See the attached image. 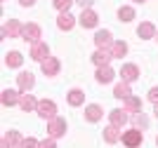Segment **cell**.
I'll list each match as a JSON object with an SVG mask.
<instances>
[{
  "mask_svg": "<svg viewBox=\"0 0 158 148\" xmlns=\"http://www.w3.org/2000/svg\"><path fill=\"white\" fill-rule=\"evenodd\" d=\"M142 141H144V134H142L137 127L130 129V132H123V143H125L127 148H137V146H142Z\"/></svg>",
  "mask_w": 158,
  "mask_h": 148,
  "instance_id": "cell-1",
  "label": "cell"
},
{
  "mask_svg": "<svg viewBox=\"0 0 158 148\" xmlns=\"http://www.w3.org/2000/svg\"><path fill=\"white\" fill-rule=\"evenodd\" d=\"M47 132H50V136H52V139L61 136V134L66 132V120H64V118H52V120H50V125H47Z\"/></svg>",
  "mask_w": 158,
  "mask_h": 148,
  "instance_id": "cell-2",
  "label": "cell"
},
{
  "mask_svg": "<svg viewBox=\"0 0 158 148\" xmlns=\"http://www.w3.org/2000/svg\"><path fill=\"white\" fill-rule=\"evenodd\" d=\"M21 146H24V139L19 136V132H7L0 143V148H21Z\"/></svg>",
  "mask_w": 158,
  "mask_h": 148,
  "instance_id": "cell-3",
  "label": "cell"
},
{
  "mask_svg": "<svg viewBox=\"0 0 158 148\" xmlns=\"http://www.w3.org/2000/svg\"><path fill=\"white\" fill-rule=\"evenodd\" d=\"M21 31H24V24H19V21L10 19V24L2 26V38H21Z\"/></svg>",
  "mask_w": 158,
  "mask_h": 148,
  "instance_id": "cell-4",
  "label": "cell"
},
{
  "mask_svg": "<svg viewBox=\"0 0 158 148\" xmlns=\"http://www.w3.org/2000/svg\"><path fill=\"white\" fill-rule=\"evenodd\" d=\"M38 113L40 118H57V106H54V101H47V99H43V101H38Z\"/></svg>",
  "mask_w": 158,
  "mask_h": 148,
  "instance_id": "cell-5",
  "label": "cell"
},
{
  "mask_svg": "<svg viewBox=\"0 0 158 148\" xmlns=\"http://www.w3.org/2000/svg\"><path fill=\"white\" fill-rule=\"evenodd\" d=\"M47 42H43V40H38V42H33L31 45V57L35 59V61H45L47 59Z\"/></svg>",
  "mask_w": 158,
  "mask_h": 148,
  "instance_id": "cell-6",
  "label": "cell"
},
{
  "mask_svg": "<svg viewBox=\"0 0 158 148\" xmlns=\"http://www.w3.org/2000/svg\"><path fill=\"white\" fill-rule=\"evenodd\" d=\"M120 78H123V82H135L139 78V68L135 64H125L120 68Z\"/></svg>",
  "mask_w": 158,
  "mask_h": 148,
  "instance_id": "cell-7",
  "label": "cell"
},
{
  "mask_svg": "<svg viewBox=\"0 0 158 148\" xmlns=\"http://www.w3.org/2000/svg\"><path fill=\"white\" fill-rule=\"evenodd\" d=\"M21 38L26 40H31V42H38V38H40V26H35V24H24V31H21Z\"/></svg>",
  "mask_w": 158,
  "mask_h": 148,
  "instance_id": "cell-8",
  "label": "cell"
},
{
  "mask_svg": "<svg viewBox=\"0 0 158 148\" xmlns=\"http://www.w3.org/2000/svg\"><path fill=\"white\" fill-rule=\"evenodd\" d=\"M97 21H99V17L92 10H83V14H80V26H83V28H94Z\"/></svg>",
  "mask_w": 158,
  "mask_h": 148,
  "instance_id": "cell-9",
  "label": "cell"
},
{
  "mask_svg": "<svg viewBox=\"0 0 158 148\" xmlns=\"http://www.w3.org/2000/svg\"><path fill=\"white\" fill-rule=\"evenodd\" d=\"M94 42H97L99 50H109V47L113 45V38H111V33H109V31H97Z\"/></svg>",
  "mask_w": 158,
  "mask_h": 148,
  "instance_id": "cell-10",
  "label": "cell"
},
{
  "mask_svg": "<svg viewBox=\"0 0 158 148\" xmlns=\"http://www.w3.org/2000/svg\"><path fill=\"white\" fill-rule=\"evenodd\" d=\"M111 52H109V50H97V52H94V54H92V64L94 66H109V61H111Z\"/></svg>",
  "mask_w": 158,
  "mask_h": 148,
  "instance_id": "cell-11",
  "label": "cell"
},
{
  "mask_svg": "<svg viewBox=\"0 0 158 148\" xmlns=\"http://www.w3.org/2000/svg\"><path fill=\"white\" fill-rule=\"evenodd\" d=\"M17 82H19L21 92H28L33 87V82H35V78H33V73H19V75H17Z\"/></svg>",
  "mask_w": 158,
  "mask_h": 148,
  "instance_id": "cell-12",
  "label": "cell"
},
{
  "mask_svg": "<svg viewBox=\"0 0 158 148\" xmlns=\"http://www.w3.org/2000/svg\"><path fill=\"white\" fill-rule=\"evenodd\" d=\"M73 24H76V21H73V17L69 12H59V17H57V26H59L61 31H71Z\"/></svg>",
  "mask_w": 158,
  "mask_h": 148,
  "instance_id": "cell-13",
  "label": "cell"
},
{
  "mask_svg": "<svg viewBox=\"0 0 158 148\" xmlns=\"http://www.w3.org/2000/svg\"><path fill=\"white\" fill-rule=\"evenodd\" d=\"M43 71H45L47 75H57V73H59V61L54 57H47L45 61H43Z\"/></svg>",
  "mask_w": 158,
  "mask_h": 148,
  "instance_id": "cell-14",
  "label": "cell"
},
{
  "mask_svg": "<svg viewBox=\"0 0 158 148\" xmlns=\"http://www.w3.org/2000/svg\"><path fill=\"white\" fill-rule=\"evenodd\" d=\"M113 75H116V73L111 71V68H109V66H99L97 68V82H111L113 80Z\"/></svg>",
  "mask_w": 158,
  "mask_h": 148,
  "instance_id": "cell-15",
  "label": "cell"
},
{
  "mask_svg": "<svg viewBox=\"0 0 158 148\" xmlns=\"http://www.w3.org/2000/svg\"><path fill=\"white\" fill-rule=\"evenodd\" d=\"M109 120H111L113 127H123V125L127 122V115H125V110H111Z\"/></svg>",
  "mask_w": 158,
  "mask_h": 148,
  "instance_id": "cell-16",
  "label": "cell"
},
{
  "mask_svg": "<svg viewBox=\"0 0 158 148\" xmlns=\"http://www.w3.org/2000/svg\"><path fill=\"white\" fill-rule=\"evenodd\" d=\"M19 108H21V110H33V108H38V101H35L31 94H21V99H19Z\"/></svg>",
  "mask_w": 158,
  "mask_h": 148,
  "instance_id": "cell-17",
  "label": "cell"
},
{
  "mask_svg": "<svg viewBox=\"0 0 158 148\" xmlns=\"http://www.w3.org/2000/svg\"><path fill=\"white\" fill-rule=\"evenodd\" d=\"M137 33H139V38H153V35H156V26H153L151 21H144V24L137 28Z\"/></svg>",
  "mask_w": 158,
  "mask_h": 148,
  "instance_id": "cell-18",
  "label": "cell"
},
{
  "mask_svg": "<svg viewBox=\"0 0 158 148\" xmlns=\"http://www.w3.org/2000/svg\"><path fill=\"white\" fill-rule=\"evenodd\" d=\"M109 52H111V57H125V52H127V45L125 42H120V40H113V45L109 47Z\"/></svg>",
  "mask_w": 158,
  "mask_h": 148,
  "instance_id": "cell-19",
  "label": "cell"
},
{
  "mask_svg": "<svg viewBox=\"0 0 158 148\" xmlns=\"http://www.w3.org/2000/svg\"><path fill=\"white\" fill-rule=\"evenodd\" d=\"M85 118L90 120V122H97V120H102V108H99L97 103L87 106V108H85Z\"/></svg>",
  "mask_w": 158,
  "mask_h": 148,
  "instance_id": "cell-20",
  "label": "cell"
},
{
  "mask_svg": "<svg viewBox=\"0 0 158 148\" xmlns=\"http://www.w3.org/2000/svg\"><path fill=\"white\" fill-rule=\"evenodd\" d=\"M118 139H123V134L118 132V127H113V125H111L109 129H104V141L106 143H116Z\"/></svg>",
  "mask_w": 158,
  "mask_h": 148,
  "instance_id": "cell-21",
  "label": "cell"
},
{
  "mask_svg": "<svg viewBox=\"0 0 158 148\" xmlns=\"http://www.w3.org/2000/svg\"><path fill=\"white\" fill-rule=\"evenodd\" d=\"M21 61H24V57H21L19 52H10V54L5 57V64L10 66V68H19Z\"/></svg>",
  "mask_w": 158,
  "mask_h": 148,
  "instance_id": "cell-22",
  "label": "cell"
},
{
  "mask_svg": "<svg viewBox=\"0 0 158 148\" xmlns=\"http://www.w3.org/2000/svg\"><path fill=\"white\" fill-rule=\"evenodd\" d=\"M113 97L116 99H127L130 97V82H118L116 90H113Z\"/></svg>",
  "mask_w": 158,
  "mask_h": 148,
  "instance_id": "cell-23",
  "label": "cell"
},
{
  "mask_svg": "<svg viewBox=\"0 0 158 148\" xmlns=\"http://www.w3.org/2000/svg\"><path fill=\"white\" fill-rule=\"evenodd\" d=\"M19 99H21V94H17V92H12V90L2 92V103H5V106H14V103H19Z\"/></svg>",
  "mask_w": 158,
  "mask_h": 148,
  "instance_id": "cell-24",
  "label": "cell"
},
{
  "mask_svg": "<svg viewBox=\"0 0 158 148\" xmlns=\"http://www.w3.org/2000/svg\"><path fill=\"white\" fill-rule=\"evenodd\" d=\"M125 108L132 110V113H139V110H142V99H139V97H132V94H130V97L125 99Z\"/></svg>",
  "mask_w": 158,
  "mask_h": 148,
  "instance_id": "cell-25",
  "label": "cell"
},
{
  "mask_svg": "<svg viewBox=\"0 0 158 148\" xmlns=\"http://www.w3.org/2000/svg\"><path fill=\"white\" fill-rule=\"evenodd\" d=\"M83 101H85V94H83L80 90H71L69 92V103H71V106H80Z\"/></svg>",
  "mask_w": 158,
  "mask_h": 148,
  "instance_id": "cell-26",
  "label": "cell"
},
{
  "mask_svg": "<svg viewBox=\"0 0 158 148\" xmlns=\"http://www.w3.org/2000/svg\"><path fill=\"white\" fill-rule=\"evenodd\" d=\"M132 122H135V127H142V129H146V127H149V120H146V115L142 113V110L132 115Z\"/></svg>",
  "mask_w": 158,
  "mask_h": 148,
  "instance_id": "cell-27",
  "label": "cell"
},
{
  "mask_svg": "<svg viewBox=\"0 0 158 148\" xmlns=\"http://www.w3.org/2000/svg\"><path fill=\"white\" fill-rule=\"evenodd\" d=\"M118 17H120V21H132L135 19V10H132V7H120Z\"/></svg>",
  "mask_w": 158,
  "mask_h": 148,
  "instance_id": "cell-28",
  "label": "cell"
},
{
  "mask_svg": "<svg viewBox=\"0 0 158 148\" xmlns=\"http://www.w3.org/2000/svg\"><path fill=\"white\" fill-rule=\"evenodd\" d=\"M76 0H54V7L59 10V12H69V7L73 5Z\"/></svg>",
  "mask_w": 158,
  "mask_h": 148,
  "instance_id": "cell-29",
  "label": "cell"
},
{
  "mask_svg": "<svg viewBox=\"0 0 158 148\" xmlns=\"http://www.w3.org/2000/svg\"><path fill=\"white\" fill-rule=\"evenodd\" d=\"M21 148H40V143L35 141V139H24V146Z\"/></svg>",
  "mask_w": 158,
  "mask_h": 148,
  "instance_id": "cell-30",
  "label": "cell"
},
{
  "mask_svg": "<svg viewBox=\"0 0 158 148\" xmlns=\"http://www.w3.org/2000/svg\"><path fill=\"white\" fill-rule=\"evenodd\" d=\"M40 148H57V143H54V139L50 136V139H45V141L40 143Z\"/></svg>",
  "mask_w": 158,
  "mask_h": 148,
  "instance_id": "cell-31",
  "label": "cell"
},
{
  "mask_svg": "<svg viewBox=\"0 0 158 148\" xmlns=\"http://www.w3.org/2000/svg\"><path fill=\"white\" fill-rule=\"evenodd\" d=\"M76 2H78V5H83V10H90L94 0H76Z\"/></svg>",
  "mask_w": 158,
  "mask_h": 148,
  "instance_id": "cell-32",
  "label": "cell"
},
{
  "mask_svg": "<svg viewBox=\"0 0 158 148\" xmlns=\"http://www.w3.org/2000/svg\"><path fill=\"white\" fill-rule=\"evenodd\" d=\"M149 99H151L153 103H158V87H153V90L149 92Z\"/></svg>",
  "mask_w": 158,
  "mask_h": 148,
  "instance_id": "cell-33",
  "label": "cell"
},
{
  "mask_svg": "<svg viewBox=\"0 0 158 148\" xmlns=\"http://www.w3.org/2000/svg\"><path fill=\"white\" fill-rule=\"evenodd\" d=\"M19 2H21V5H24V7H31L33 2H35V0H19Z\"/></svg>",
  "mask_w": 158,
  "mask_h": 148,
  "instance_id": "cell-34",
  "label": "cell"
},
{
  "mask_svg": "<svg viewBox=\"0 0 158 148\" xmlns=\"http://www.w3.org/2000/svg\"><path fill=\"white\" fill-rule=\"evenodd\" d=\"M153 113H156V118H158V103H156V108H153Z\"/></svg>",
  "mask_w": 158,
  "mask_h": 148,
  "instance_id": "cell-35",
  "label": "cell"
},
{
  "mask_svg": "<svg viewBox=\"0 0 158 148\" xmlns=\"http://www.w3.org/2000/svg\"><path fill=\"white\" fill-rule=\"evenodd\" d=\"M135 2H144V0H135Z\"/></svg>",
  "mask_w": 158,
  "mask_h": 148,
  "instance_id": "cell-36",
  "label": "cell"
},
{
  "mask_svg": "<svg viewBox=\"0 0 158 148\" xmlns=\"http://www.w3.org/2000/svg\"><path fill=\"white\" fill-rule=\"evenodd\" d=\"M156 143H158V136H156Z\"/></svg>",
  "mask_w": 158,
  "mask_h": 148,
  "instance_id": "cell-37",
  "label": "cell"
},
{
  "mask_svg": "<svg viewBox=\"0 0 158 148\" xmlns=\"http://www.w3.org/2000/svg\"><path fill=\"white\" fill-rule=\"evenodd\" d=\"M156 40H158V35H156Z\"/></svg>",
  "mask_w": 158,
  "mask_h": 148,
  "instance_id": "cell-38",
  "label": "cell"
}]
</instances>
